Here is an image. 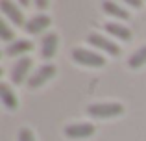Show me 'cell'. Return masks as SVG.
<instances>
[{
	"instance_id": "cell-13",
	"label": "cell",
	"mask_w": 146,
	"mask_h": 141,
	"mask_svg": "<svg viewBox=\"0 0 146 141\" xmlns=\"http://www.w3.org/2000/svg\"><path fill=\"white\" fill-rule=\"evenodd\" d=\"M102 9L106 11L107 15H113V17L120 19V21H128V19H129L128 9L120 7L117 2H109V0H106V2H102Z\"/></svg>"
},
{
	"instance_id": "cell-6",
	"label": "cell",
	"mask_w": 146,
	"mask_h": 141,
	"mask_svg": "<svg viewBox=\"0 0 146 141\" xmlns=\"http://www.w3.org/2000/svg\"><path fill=\"white\" fill-rule=\"evenodd\" d=\"M94 134V124L91 123H78V124H68L65 128V136L68 139H85Z\"/></svg>"
},
{
	"instance_id": "cell-17",
	"label": "cell",
	"mask_w": 146,
	"mask_h": 141,
	"mask_svg": "<svg viewBox=\"0 0 146 141\" xmlns=\"http://www.w3.org/2000/svg\"><path fill=\"white\" fill-rule=\"evenodd\" d=\"M126 4L131 7H143V2L141 0H126Z\"/></svg>"
},
{
	"instance_id": "cell-9",
	"label": "cell",
	"mask_w": 146,
	"mask_h": 141,
	"mask_svg": "<svg viewBox=\"0 0 146 141\" xmlns=\"http://www.w3.org/2000/svg\"><path fill=\"white\" fill-rule=\"evenodd\" d=\"M59 47V37L57 33H46L41 41V56L43 59H52L56 56V50Z\"/></svg>"
},
{
	"instance_id": "cell-2",
	"label": "cell",
	"mask_w": 146,
	"mask_h": 141,
	"mask_svg": "<svg viewBox=\"0 0 146 141\" xmlns=\"http://www.w3.org/2000/svg\"><path fill=\"white\" fill-rule=\"evenodd\" d=\"M72 59H74L76 63H80V65L91 67V69H98V67L106 65L104 56L89 50V48H74V50H72Z\"/></svg>"
},
{
	"instance_id": "cell-1",
	"label": "cell",
	"mask_w": 146,
	"mask_h": 141,
	"mask_svg": "<svg viewBox=\"0 0 146 141\" xmlns=\"http://www.w3.org/2000/svg\"><path fill=\"white\" fill-rule=\"evenodd\" d=\"M87 113L94 119H111L124 113V106L118 102H96L87 106Z\"/></svg>"
},
{
	"instance_id": "cell-8",
	"label": "cell",
	"mask_w": 146,
	"mask_h": 141,
	"mask_svg": "<svg viewBox=\"0 0 146 141\" xmlns=\"http://www.w3.org/2000/svg\"><path fill=\"white\" fill-rule=\"evenodd\" d=\"M50 22H52V21H50L48 15L41 13V15H35V17H32L30 21H26L24 30H26V33H30V35H37V33L44 32V30L48 28Z\"/></svg>"
},
{
	"instance_id": "cell-18",
	"label": "cell",
	"mask_w": 146,
	"mask_h": 141,
	"mask_svg": "<svg viewBox=\"0 0 146 141\" xmlns=\"http://www.w3.org/2000/svg\"><path fill=\"white\" fill-rule=\"evenodd\" d=\"M35 6L39 7V9H46V7H48V0H37Z\"/></svg>"
},
{
	"instance_id": "cell-4",
	"label": "cell",
	"mask_w": 146,
	"mask_h": 141,
	"mask_svg": "<svg viewBox=\"0 0 146 141\" xmlns=\"http://www.w3.org/2000/svg\"><path fill=\"white\" fill-rule=\"evenodd\" d=\"M54 76H56V65H52V63L41 65L39 69L28 78V86L30 87H41L43 84H46L48 80H52Z\"/></svg>"
},
{
	"instance_id": "cell-16",
	"label": "cell",
	"mask_w": 146,
	"mask_h": 141,
	"mask_svg": "<svg viewBox=\"0 0 146 141\" xmlns=\"http://www.w3.org/2000/svg\"><path fill=\"white\" fill-rule=\"evenodd\" d=\"M19 141H35V136L30 128H21L19 132Z\"/></svg>"
},
{
	"instance_id": "cell-11",
	"label": "cell",
	"mask_w": 146,
	"mask_h": 141,
	"mask_svg": "<svg viewBox=\"0 0 146 141\" xmlns=\"http://www.w3.org/2000/svg\"><path fill=\"white\" fill-rule=\"evenodd\" d=\"M0 98H2L4 106L7 110H17L19 108V98L15 95V91L7 84H0Z\"/></svg>"
},
{
	"instance_id": "cell-15",
	"label": "cell",
	"mask_w": 146,
	"mask_h": 141,
	"mask_svg": "<svg viewBox=\"0 0 146 141\" xmlns=\"http://www.w3.org/2000/svg\"><path fill=\"white\" fill-rule=\"evenodd\" d=\"M0 37H2L4 41H7V45L15 41V33H13V30L9 28V24H7L6 21H0Z\"/></svg>"
},
{
	"instance_id": "cell-14",
	"label": "cell",
	"mask_w": 146,
	"mask_h": 141,
	"mask_svg": "<svg viewBox=\"0 0 146 141\" xmlns=\"http://www.w3.org/2000/svg\"><path fill=\"white\" fill-rule=\"evenodd\" d=\"M143 65H146V45L141 47L139 50H137L135 54H131L129 59H128V67L129 69H141Z\"/></svg>"
},
{
	"instance_id": "cell-12",
	"label": "cell",
	"mask_w": 146,
	"mask_h": 141,
	"mask_svg": "<svg viewBox=\"0 0 146 141\" xmlns=\"http://www.w3.org/2000/svg\"><path fill=\"white\" fill-rule=\"evenodd\" d=\"M106 32L111 33L113 37H118L122 41H129L131 39V30L124 24H118V22H106Z\"/></svg>"
},
{
	"instance_id": "cell-7",
	"label": "cell",
	"mask_w": 146,
	"mask_h": 141,
	"mask_svg": "<svg viewBox=\"0 0 146 141\" xmlns=\"http://www.w3.org/2000/svg\"><path fill=\"white\" fill-rule=\"evenodd\" d=\"M0 9H2V13L6 15L15 26H24L26 24L24 15H22V11L17 7V4L9 2V0H2V2H0Z\"/></svg>"
},
{
	"instance_id": "cell-5",
	"label": "cell",
	"mask_w": 146,
	"mask_h": 141,
	"mask_svg": "<svg viewBox=\"0 0 146 141\" xmlns=\"http://www.w3.org/2000/svg\"><path fill=\"white\" fill-rule=\"evenodd\" d=\"M30 69H32V58H28V56L21 58L13 67H11V74H9L11 76V82H13L15 86L22 84L26 78H28Z\"/></svg>"
},
{
	"instance_id": "cell-10",
	"label": "cell",
	"mask_w": 146,
	"mask_h": 141,
	"mask_svg": "<svg viewBox=\"0 0 146 141\" xmlns=\"http://www.w3.org/2000/svg\"><path fill=\"white\" fill-rule=\"evenodd\" d=\"M32 50H33V43L30 39H15L13 43H9L6 47V56H22Z\"/></svg>"
},
{
	"instance_id": "cell-3",
	"label": "cell",
	"mask_w": 146,
	"mask_h": 141,
	"mask_svg": "<svg viewBox=\"0 0 146 141\" xmlns=\"http://www.w3.org/2000/svg\"><path fill=\"white\" fill-rule=\"evenodd\" d=\"M87 41H89L93 47H96L98 50H104L109 56H120V52H122L120 47H118L115 41L106 39V37L100 35V33H89V35H87Z\"/></svg>"
}]
</instances>
